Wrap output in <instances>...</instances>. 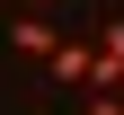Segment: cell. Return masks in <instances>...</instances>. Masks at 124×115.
I'll return each mask as SVG.
<instances>
[{
  "instance_id": "cell-1",
  "label": "cell",
  "mask_w": 124,
  "mask_h": 115,
  "mask_svg": "<svg viewBox=\"0 0 124 115\" xmlns=\"http://www.w3.org/2000/svg\"><path fill=\"white\" fill-rule=\"evenodd\" d=\"M0 36H9V53H18V62H44V53L62 44V27H53V9H18Z\"/></svg>"
},
{
  "instance_id": "cell-2",
  "label": "cell",
  "mask_w": 124,
  "mask_h": 115,
  "mask_svg": "<svg viewBox=\"0 0 124 115\" xmlns=\"http://www.w3.org/2000/svg\"><path fill=\"white\" fill-rule=\"evenodd\" d=\"M44 71H53L62 89H89V80H98V36H62L53 53H44Z\"/></svg>"
},
{
  "instance_id": "cell-3",
  "label": "cell",
  "mask_w": 124,
  "mask_h": 115,
  "mask_svg": "<svg viewBox=\"0 0 124 115\" xmlns=\"http://www.w3.org/2000/svg\"><path fill=\"white\" fill-rule=\"evenodd\" d=\"M124 80V18H106L98 27V80H89V89H115Z\"/></svg>"
},
{
  "instance_id": "cell-4",
  "label": "cell",
  "mask_w": 124,
  "mask_h": 115,
  "mask_svg": "<svg viewBox=\"0 0 124 115\" xmlns=\"http://www.w3.org/2000/svg\"><path fill=\"white\" fill-rule=\"evenodd\" d=\"M80 115H124V97L115 89H80Z\"/></svg>"
},
{
  "instance_id": "cell-5",
  "label": "cell",
  "mask_w": 124,
  "mask_h": 115,
  "mask_svg": "<svg viewBox=\"0 0 124 115\" xmlns=\"http://www.w3.org/2000/svg\"><path fill=\"white\" fill-rule=\"evenodd\" d=\"M27 9H53V0H27Z\"/></svg>"
},
{
  "instance_id": "cell-6",
  "label": "cell",
  "mask_w": 124,
  "mask_h": 115,
  "mask_svg": "<svg viewBox=\"0 0 124 115\" xmlns=\"http://www.w3.org/2000/svg\"><path fill=\"white\" fill-rule=\"evenodd\" d=\"M115 97H124V80H115Z\"/></svg>"
}]
</instances>
